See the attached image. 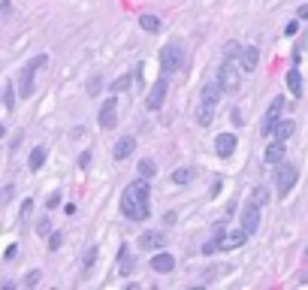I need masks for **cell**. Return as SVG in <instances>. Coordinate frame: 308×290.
Here are the masks:
<instances>
[{"instance_id":"obj_1","label":"cell","mask_w":308,"mask_h":290,"mask_svg":"<svg viewBox=\"0 0 308 290\" xmlns=\"http://www.w3.org/2000/svg\"><path fill=\"white\" fill-rule=\"evenodd\" d=\"M148 194H151L148 179H136V182L127 185L124 194H121V212H124L130 221H145V218H148Z\"/></svg>"},{"instance_id":"obj_2","label":"cell","mask_w":308,"mask_h":290,"mask_svg":"<svg viewBox=\"0 0 308 290\" xmlns=\"http://www.w3.org/2000/svg\"><path fill=\"white\" fill-rule=\"evenodd\" d=\"M45 64H48V54H36L30 64L21 67V73H18V94H21V100L33 97V73H36L39 67H45Z\"/></svg>"},{"instance_id":"obj_3","label":"cell","mask_w":308,"mask_h":290,"mask_svg":"<svg viewBox=\"0 0 308 290\" xmlns=\"http://www.w3.org/2000/svg\"><path fill=\"white\" fill-rule=\"evenodd\" d=\"M181 64H184V45L181 42H169V45L160 48V67H163L166 76L169 73H178Z\"/></svg>"},{"instance_id":"obj_4","label":"cell","mask_w":308,"mask_h":290,"mask_svg":"<svg viewBox=\"0 0 308 290\" xmlns=\"http://www.w3.org/2000/svg\"><path fill=\"white\" fill-rule=\"evenodd\" d=\"M218 85H221L224 94H239L242 76H239V67H236L233 61H224V64H221V70H218Z\"/></svg>"},{"instance_id":"obj_5","label":"cell","mask_w":308,"mask_h":290,"mask_svg":"<svg viewBox=\"0 0 308 290\" xmlns=\"http://www.w3.org/2000/svg\"><path fill=\"white\" fill-rule=\"evenodd\" d=\"M275 166H278V172H275L278 194H281V197H287V194L293 191L296 179H299V166H293V163H287V160H281V163H275Z\"/></svg>"},{"instance_id":"obj_6","label":"cell","mask_w":308,"mask_h":290,"mask_svg":"<svg viewBox=\"0 0 308 290\" xmlns=\"http://www.w3.org/2000/svg\"><path fill=\"white\" fill-rule=\"evenodd\" d=\"M281 109H284V97H275V100L269 103L266 115H263V124H260V133H263V136H272V127H275V121L281 118Z\"/></svg>"},{"instance_id":"obj_7","label":"cell","mask_w":308,"mask_h":290,"mask_svg":"<svg viewBox=\"0 0 308 290\" xmlns=\"http://www.w3.org/2000/svg\"><path fill=\"white\" fill-rule=\"evenodd\" d=\"M97 118H100V127H103V130H112V127L118 124V97H109V100L100 106V115H97Z\"/></svg>"},{"instance_id":"obj_8","label":"cell","mask_w":308,"mask_h":290,"mask_svg":"<svg viewBox=\"0 0 308 290\" xmlns=\"http://www.w3.org/2000/svg\"><path fill=\"white\" fill-rule=\"evenodd\" d=\"M166 91H169V79H166V73L154 82V88H151V94H148V100H145V106L148 109H160L163 106V100H166Z\"/></svg>"},{"instance_id":"obj_9","label":"cell","mask_w":308,"mask_h":290,"mask_svg":"<svg viewBox=\"0 0 308 290\" xmlns=\"http://www.w3.org/2000/svg\"><path fill=\"white\" fill-rule=\"evenodd\" d=\"M257 227H260V206H254V203L248 200L245 209H242V230L251 236V233H257Z\"/></svg>"},{"instance_id":"obj_10","label":"cell","mask_w":308,"mask_h":290,"mask_svg":"<svg viewBox=\"0 0 308 290\" xmlns=\"http://www.w3.org/2000/svg\"><path fill=\"white\" fill-rule=\"evenodd\" d=\"M239 57H242V70H245V73H254L257 64H260V48H257V45H242Z\"/></svg>"},{"instance_id":"obj_11","label":"cell","mask_w":308,"mask_h":290,"mask_svg":"<svg viewBox=\"0 0 308 290\" xmlns=\"http://www.w3.org/2000/svg\"><path fill=\"white\" fill-rule=\"evenodd\" d=\"M133 151H136V136H121L115 142V148H112V157L115 160H127Z\"/></svg>"},{"instance_id":"obj_12","label":"cell","mask_w":308,"mask_h":290,"mask_svg":"<svg viewBox=\"0 0 308 290\" xmlns=\"http://www.w3.org/2000/svg\"><path fill=\"white\" fill-rule=\"evenodd\" d=\"M284 154H287V145H284L281 139H275V142H269V145H266L263 160H266L269 166H275V163H281V160H284Z\"/></svg>"},{"instance_id":"obj_13","label":"cell","mask_w":308,"mask_h":290,"mask_svg":"<svg viewBox=\"0 0 308 290\" xmlns=\"http://www.w3.org/2000/svg\"><path fill=\"white\" fill-rule=\"evenodd\" d=\"M139 245H142L145 251H160V248H166V236L157 233V230H148V233L139 236Z\"/></svg>"},{"instance_id":"obj_14","label":"cell","mask_w":308,"mask_h":290,"mask_svg":"<svg viewBox=\"0 0 308 290\" xmlns=\"http://www.w3.org/2000/svg\"><path fill=\"white\" fill-rule=\"evenodd\" d=\"M236 142H239V139H236L233 133H221V136L215 139V154H218V157H230V154L236 151Z\"/></svg>"},{"instance_id":"obj_15","label":"cell","mask_w":308,"mask_h":290,"mask_svg":"<svg viewBox=\"0 0 308 290\" xmlns=\"http://www.w3.org/2000/svg\"><path fill=\"white\" fill-rule=\"evenodd\" d=\"M293 130H296V124H293L290 118H278V121H275V127H272L275 139H281V142H287V139L293 136Z\"/></svg>"},{"instance_id":"obj_16","label":"cell","mask_w":308,"mask_h":290,"mask_svg":"<svg viewBox=\"0 0 308 290\" xmlns=\"http://www.w3.org/2000/svg\"><path fill=\"white\" fill-rule=\"evenodd\" d=\"M151 269L154 272H172L175 269V260H172V254H166V251H160V254H154V260H151Z\"/></svg>"},{"instance_id":"obj_17","label":"cell","mask_w":308,"mask_h":290,"mask_svg":"<svg viewBox=\"0 0 308 290\" xmlns=\"http://www.w3.org/2000/svg\"><path fill=\"white\" fill-rule=\"evenodd\" d=\"M45 154H48L45 145H36V148L30 151V157H27V169H30V172H39L42 163H45Z\"/></svg>"},{"instance_id":"obj_18","label":"cell","mask_w":308,"mask_h":290,"mask_svg":"<svg viewBox=\"0 0 308 290\" xmlns=\"http://www.w3.org/2000/svg\"><path fill=\"white\" fill-rule=\"evenodd\" d=\"M221 248H224V227H218V230H215V236H212V239H209L200 251L209 257V254H215V251H221Z\"/></svg>"},{"instance_id":"obj_19","label":"cell","mask_w":308,"mask_h":290,"mask_svg":"<svg viewBox=\"0 0 308 290\" xmlns=\"http://www.w3.org/2000/svg\"><path fill=\"white\" fill-rule=\"evenodd\" d=\"M212 118H215V103H200V109H197V124H200V127H209Z\"/></svg>"},{"instance_id":"obj_20","label":"cell","mask_w":308,"mask_h":290,"mask_svg":"<svg viewBox=\"0 0 308 290\" xmlns=\"http://www.w3.org/2000/svg\"><path fill=\"white\" fill-rule=\"evenodd\" d=\"M139 27L148 30V33H160V18L151 15V12H142V15H139Z\"/></svg>"},{"instance_id":"obj_21","label":"cell","mask_w":308,"mask_h":290,"mask_svg":"<svg viewBox=\"0 0 308 290\" xmlns=\"http://www.w3.org/2000/svg\"><path fill=\"white\" fill-rule=\"evenodd\" d=\"M287 88H290V94L293 97H299L302 94V76H299V70L293 67V70H287Z\"/></svg>"},{"instance_id":"obj_22","label":"cell","mask_w":308,"mask_h":290,"mask_svg":"<svg viewBox=\"0 0 308 290\" xmlns=\"http://www.w3.org/2000/svg\"><path fill=\"white\" fill-rule=\"evenodd\" d=\"M245 239H248V233L239 227V230H233L230 236H224V248H242V245H245Z\"/></svg>"},{"instance_id":"obj_23","label":"cell","mask_w":308,"mask_h":290,"mask_svg":"<svg viewBox=\"0 0 308 290\" xmlns=\"http://www.w3.org/2000/svg\"><path fill=\"white\" fill-rule=\"evenodd\" d=\"M218 100H221V85H218V82H209V85L203 88V103H215V106H218Z\"/></svg>"},{"instance_id":"obj_24","label":"cell","mask_w":308,"mask_h":290,"mask_svg":"<svg viewBox=\"0 0 308 290\" xmlns=\"http://www.w3.org/2000/svg\"><path fill=\"white\" fill-rule=\"evenodd\" d=\"M130 85H133V76H130V73H124V76H118V79L109 85V91H112V94H124Z\"/></svg>"},{"instance_id":"obj_25","label":"cell","mask_w":308,"mask_h":290,"mask_svg":"<svg viewBox=\"0 0 308 290\" xmlns=\"http://www.w3.org/2000/svg\"><path fill=\"white\" fill-rule=\"evenodd\" d=\"M118 254H121V266H118V272H121V275H130V272H133V257H127V245H121Z\"/></svg>"},{"instance_id":"obj_26","label":"cell","mask_w":308,"mask_h":290,"mask_svg":"<svg viewBox=\"0 0 308 290\" xmlns=\"http://www.w3.org/2000/svg\"><path fill=\"white\" fill-rule=\"evenodd\" d=\"M191 179H194V169H191V166H181V169L172 172V182H175V185H188Z\"/></svg>"},{"instance_id":"obj_27","label":"cell","mask_w":308,"mask_h":290,"mask_svg":"<svg viewBox=\"0 0 308 290\" xmlns=\"http://www.w3.org/2000/svg\"><path fill=\"white\" fill-rule=\"evenodd\" d=\"M139 179H151L154 172H157V166H154V160H139Z\"/></svg>"},{"instance_id":"obj_28","label":"cell","mask_w":308,"mask_h":290,"mask_svg":"<svg viewBox=\"0 0 308 290\" xmlns=\"http://www.w3.org/2000/svg\"><path fill=\"white\" fill-rule=\"evenodd\" d=\"M251 203L263 209V206L269 203V191H266V188H254V194H251Z\"/></svg>"},{"instance_id":"obj_29","label":"cell","mask_w":308,"mask_h":290,"mask_svg":"<svg viewBox=\"0 0 308 290\" xmlns=\"http://www.w3.org/2000/svg\"><path fill=\"white\" fill-rule=\"evenodd\" d=\"M3 106H6V109H15V88H12V85L3 88Z\"/></svg>"},{"instance_id":"obj_30","label":"cell","mask_w":308,"mask_h":290,"mask_svg":"<svg viewBox=\"0 0 308 290\" xmlns=\"http://www.w3.org/2000/svg\"><path fill=\"white\" fill-rule=\"evenodd\" d=\"M239 51H242V45H239V42H227V45H224V57H227V61H233Z\"/></svg>"},{"instance_id":"obj_31","label":"cell","mask_w":308,"mask_h":290,"mask_svg":"<svg viewBox=\"0 0 308 290\" xmlns=\"http://www.w3.org/2000/svg\"><path fill=\"white\" fill-rule=\"evenodd\" d=\"M39 278H42V272H39V269L27 272V275H24V287H33V284H39Z\"/></svg>"},{"instance_id":"obj_32","label":"cell","mask_w":308,"mask_h":290,"mask_svg":"<svg viewBox=\"0 0 308 290\" xmlns=\"http://www.w3.org/2000/svg\"><path fill=\"white\" fill-rule=\"evenodd\" d=\"M36 233H39V236H48V233H51V221H48V218H42V221L36 224Z\"/></svg>"},{"instance_id":"obj_33","label":"cell","mask_w":308,"mask_h":290,"mask_svg":"<svg viewBox=\"0 0 308 290\" xmlns=\"http://www.w3.org/2000/svg\"><path fill=\"white\" fill-rule=\"evenodd\" d=\"M100 88H103V79H97V76H94V79H91V82H88V94H91V97H94V94H97V91H100Z\"/></svg>"},{"instance_id":"obj_34","label":"cell","mask_w":308,"mask_h":290,"mask_svg":"<svg viewBox=\"0 0 308 290\" xmlns=\"http://www.w3.org/2000/svg\"><path fill=\"white\" fill-rule=\"evenodd\" d=\"M30 212H33V200H24V203H21V221H27Z\"/></svg>"},{"instance_id":"obj_35","label":"cell","mask_w":308,"mask_h":290,"mask_svg":"<svg viewBox=\"0 0 308 290\" xmlns=\"http://www.w3.org/2000/svg\"><path fill=\"white\" fill-rule=\"evenodd\" d=\"M60 239H64L60 233H48V248H51V251H57V248H60Z\"/></svg>"},{"instance_id":"obj_36","label":"cell","mask_w":308,"mask_h":290,"mask_svg":"<svg viewBox=\"0 0 308 290\" xmlns=\"http://www.w3.org/2000/svg\"><path fill=\"white\" fill-rule=\"evenodd\" d=\"M94 260H97V248H88V254H85V272L94 266Z\"/></svg>"},{"instance_id":"obj_37","label":"cell","mask_w":308,"mask_h":290,"mask_svg":"<svg viewBox=\"0 0 308 290\" xmlns=\"http://www.w3.org/2000/svg\"><path fill=\"white\" fill-rule=\"evenodd\" d=\"M230 121H233L236 127H242V124H245V118H242V112H239V109H233V115H230Z\"/></svg>"},{"instance_id":"obj_38","label":"cell","mask_w":308,"mask_h":290,"mask_svg":"<svg viewBox=\"0 0 308 290\" xmlns=\"http://www.w3.org/2000/svg\"><path fill=\"white\" fill-rule=\"evenodd\" d=\"M88 163H91V151H82V154H79V166H82V169H85V166H88Z\"/></svg>"},{"instance_id":"obj_39","label":"cell","mask_w":308,"mask_h":290,"mask_svg":"<svg viewBox=\"0 0 308 290\" xmlns=\"http://www.w3.org/2000/svg\"><path fill=\"white\" fill-rule=\"evenodd\" d=\"M296 30H299V24H296V21H290V24H287V27H284V33H287V36H293V33H296Z\"/></svg>"},{"instance_id":"obj_40","label":"cell","mask_w":308,"mask_h":290,"mask_svg":"<svg viewBox=\"0 0 308 290\" xmlns=\"http://www.w3.org/2000/svg\"><path fill=\"white\" fill-rule=\"evenodd\" d=\"M57 203H60V194H51V197H48V206H51V209H54V206H57Z\"/></svg>"},{"instance_id":"obj_41","label":"cell","mask_w":308,"mask_h":290,"mask_svg":"<svg viewBox=\"0 0 308 290\" xmlns=\"http://www.w3.org/2000/svg\"><path fill=\"white\" fill-rule=\"evenodd\" d=\"M299 18H308V3H302V6H299Z\"/></svg>"},{"instance_id":"obj_42","label":"cell","mask_w":308,"mask_h":290,"mask_svg":"<svg viewBox=\"0 0 308 290\" xmlns=\"http://www.w3.org/2000/svg\"><path fill=\"white\" fill-rule=\"evenodd\" d=\"M3 136H6V130H3V124H0V139H3Z\"/></svg>"},{"instance_id":"obj_43","label":"cell","mask_w":308,"mask_h":290,"mask_svg":"<svg viewBox=\"0 0 308 290\" xmlns=\"http://www.w3.org/2000/svg\"><path fill=\"white\" fill-rule=\"evenodd\" d=\"M305 260H308V248H305Z\"/></svg>"}]
</instances>
